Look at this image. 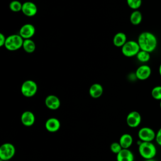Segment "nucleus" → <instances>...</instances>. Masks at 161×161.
I'll use <instances>...</instances> for the list:
<instances>
[{
  "label": "nucleus",
  "mask_w": 161,
  "mask_h": 161,
  "mask_svg": "<svg viewBox=\"0 0 161 161\" xmlns=\"http://www.w3.org/2000/svg\"><path fill=\"white\" fill-rule=\"evenodd\" d=\"M137 42L140 50L151 53L153 52L158 44V40L156 36L150 31H143L138 37Z\"/></svg>",
  "instance_id": "1"
},
{
  "label": "nucleus",
  "mask_w": 161,
  "mask_h": 161,
  "mask_svg": "<svg viewBox=\"0 0 161 161\" xmlns=\"http://www.w3.org/2000/svg\"><path fill=\"white\" fill-rule=\"evenodd\" d=\"M138 152L145 160L154 158L157 154V148L152 142H142L138 145Z\"/></svg>",
  "instance_id": "2"
},
{
  "label": "nucleus",
  "mask_w": 161,
  "mask_h": 161,
  "mask_svg": "<svg viewBox=\"0 0 161 161\" xmlns=\"http://www.w3.org/2000/svg\"><path fill=\"white\" fill-rule=\"evenodd\" d=\"M23 41L19 34H12L6 36L4 47L9 51H16L22 48Z\"/></svg>",
  "instance_id": "3"
},
{
  "label": "nucleus",
  "mask_w": 161,
  "mask_h": 161,
  "mask_svg": "<svg viewBox=\"0 0 161 161\" xmlns=\"http://www.w3.org/2000/svg\"><path fill=\"white\" fill-rule=\"evenodd\" d=\"M20 91L23 96L26 97H31L37 92V84L33 80H26L22 83Z\"/></svg>",
  "instance_id": "4"
},
{
  "label": "nucleus",
  "mask_w": 161,
  "mask_h": 161,
  "mask_svg": "<svg viewBox=\"0 0 161 161\" xmlns=\"http://www.w3.org/2000/svg\"><path fill=\"white\" fill-rule=\"evenodd\" d=\"M121 49L123 55L126 57L136 56L140 50L138 42L134 40L127 41Z\"/></svg>",
  "instance_id": "5"
},
{
  "label": "nucleus",
  "mask_w": 161,
  "mask_h": 161,
  "mask_svg": "<svg viewBox=\"0 0 161 161\" xmlns=\"http://www.w3.org/2000/svg\"><path fill=\"white\" fill-rule=\"evenodd\" d=\"M16 153V148L14 145L6 142L0 147V160H10Z\"/></svg>",
  "instance_id": "6"
},
{
  "label": "nucleus",
  "mask_w": 161,
  "mask_h": 161,
  "mask_svg": "<svg viewBox=\"0 0 161 161\" xmlns=\"http://www.w3.org/2000/svg\"><path fill=\"white\" fill-rule=\"evenodd\" d=\"M138 136L142 142H152L153 140H155L156 133L151 128L144 126L138 130Z\"/></svg>",
  "instance_id": "7"
},
{
  "label": "nucleus",
  "mask_w": 161,
  "mask_h": 161,
  "mask_svg": "<svg viewBox=\"0 0 161 161\" xmlns=\"http://www.w3.org/2000/svg\"><path fill=\"white\" fill-rule=\"evenodd\" d=\"M141 121V114L136 111H132L130 112L126 118V122L127 125L132 128L138 127L140 125Z\"/></svg>",
  "instance_id": "8"
},
{
  "label": "nucleus",
  "mask_w": 161,
  "mask_h": 161,
  "mask_svg": "<svg viewBox=\"0 0 161 161\" xmlns=\"http://www.w3.org/2000/svg\"><path fill=\"white\" fill-rule=\"evenodd\" d=\"M152 74V69L150 67L146 64H143L139 66L135 71V77L137 79L140 80H145L148 79Z\"/></svg>",
  "instance_id": "9"
},
{
  "label": "nucleus",
  "mask_w": 161,
  "mask_h": 161,
  "mask_svg": "<svg viewBox=\"0 0 161 161\" xmlns=\"http://www.w3.org/2000/svg\"><path fill=\"white\" fill-rule=\"evenodd\" d=\"M35 27L31 23H26L21 26L19 30V35L24 39H31L35 34Z\"/></svg>",
  "instance_id": "10"
},
{
  "label": "nucleus",
  "mask_w": 161,
  "mask_h": 161,
  "mask_svg": "<svg viewBox=\"0 0 161 161\" xmlns=\"http://www.w3.org/2000/svg\"><path fill=\"white\" fill-rule=\"evenodd\" d=\"M38 8L35 3L31 1H25L23 3L21 12L28 17H33L37 13Z\"/></svg>",
  "instance_id": "11"
},
{
  "label": "nucleus",
  "mask_w": 161,
  "mask_h": 161,
  "mask_svg": "<svg viewBox=\"0 0 161 161\" xmlns=\"http://www.w3.org/2000/svg\"><path fill=\"white\" fill-rule=\"evenodd\" d=\"M45 104L47 108L51 110L58 109L61 104L60 99L55 95H48L45 99Z\"/></svg>",
  "instance_id": "12"
},
{
  "label": "nucleus",
  "mask_w": 161,
  "mask_h": 161,
  "mask_svg": "<svg viewBox=\"0 0 161 161\" xmlns=\"http://www.w3.org/2000/svg\"><path fill=\"white\" fill-rule=\"evenodd\" d=\"M61 126L60 121L58 119L52 117L47 119L45 123V129L50 133H55L59 130Z\"/></svg>",
  "instance_id": "13"
},
{
  "label": "nucleus",
  "mask_w": 161,
  "mask_h": 161,
  "mask_svg": "<svg viewBox=\"0 0 161 161\" xmlns=\"http://www.w3.org/2000/svg\"><path fill=\"white\" fill-rule=\"evenodd\" d=\"M21 123L26 127L31 126L35 123V116L31 111H24L20 117Z\"/></svg>",
  "instance_id": "14"
},
{
  "label": "nucleus",
  "mask_w": 161,
  "mask_h": 161,
  "mask_svg": "<svg viewBox=\"0 0 161 161\" xmlns=\"http://www.w3.org/2000/svg\"><path fill=\"white\" fill-rule=\"evenodd\" d=\"M103 87L99 83L92 84L89 89V94L91 97L94 99H97L103 95Z\"/></svg>",
  "instance_id": "15"
},
{
  "label": "nucleus",
  "mask_w": 161,
  "mask_h": 161,
  "mask_svg": "<svg viewBox=\"0 0 161 161\" xmlns=\"http://www.w3.org/2000/svg\"><path fill=\"white\" fill-rule=\"evenodd\" d=\"M134 155L130 149L123 148L116 155V161H134Z\"/></svg>",
  "instance_id": "16"
},
{
  "label": "nucleus",
  "mask_w": 161,
  "mask_h": 161,
  "mask_svg": "<svg viewBox=\"0 0 161 161\" xmlns=\"http://www.w3.org/2000/svg\"><path fill=\"white\" fill-rule=\"evenodd\" d=\"M127 42L126 35L123 32L116 33L113 38V43L116 47H122Z\"/></svg>",
  "instance_id": "17"
},
{
  "label": "nucleus",
  "mask_w": 161,
  "mask_h": 161,
  "mask_svg": "<svg viewBox=\"0 0 161 161\" xmlns=\"http://www.w3.org/2000/svg\"><path fill=\"white\" fill-rule=\"evenodd\" d=\"M119 144L121 145L122 148L129 149V148L132 145L133 142V138L132 136L129 133H124L121 135L119 139Z\"/></svg>",
  "instance_id": "18"
},
{
  "label": "nucleus",
  "mask_w": 161,
  "mask_h": 161,
  "mask_svg": "<svg viewBox=\"0 0 161 161\" xmlns=\"http://www.w3.org/2000/svg\"><path fill=\"white\" fill-rule=\"evenodd\" d=\"M142 14L138 10H133L130 16V23L133 25H138L142 21Z\"/></svg>",
  "instance_id": "19"
},
{
  "label": "nucleus",
  "mask_w": 161,
  "mask_h": 161,
  "mask_svg": "<svg viewBox=\"0 0 161 161\" xmlns=\"http://www.w3.org/2000/svg\"><path fill=\"white\" fill-rule=\"evenodd\" d=\"M22 48L25 52L28 53H32L35 51L36 44L33 40L26 39L23 41Z\"/></svg>",
  "instance_id": "20"
},
{
  "label": "nucleus",
  "mask_w": 161,
  "mask_h": 161,
  "mask_svg": "<svg viewBox=\"0 0 161 161\" xmlns=\"http://www.w3.org/2000/svg\"><path fill=\"white\" fill-rule=\"evenodd\" d=\"M136 59L142 63H146L150 59V53L140 50L136 55Z\"/></svg>",
  "instance_id": "21"
},
{
  "label": "nucleus",
  "mask_w": 161,
  "mask_h": 161,
  "mask_svg": "<svg viewBox=\"0 0 161 161\" xmlns=\"http://www.w3.org/2000/svg\"><path fill=\"white\" fill-rule=\"evenodd\" d=\"M23 3L18 0H13L11 1L9 4V8L13 12H19L21 11Z\"/></svg>",
  "instance_id": "22"
},
{
  "label": "nucleus",
  "mask_w": 161,
  "mask_h": 161,
  "mask_svg": "<svg viewBox=\"0 0 161 161\" xmlns=\"http://www.w3.org/2000/svg\"><path fill=\"white\" fill-rule=\"evenodd\" d=\"M126 3L131 9L137 10L142 6V0H126Z\"/></svg>",
  "instance_id": "23"
},
{
  "label": "nucleus",
  "mask_w": 161,
  "mask_h": 161,
  "mask_svg": "<svg viewBox=\"0 0 161 161\" xmlns=\"http://www.w3.org/2000/svg\"><path fill=\"white\" fill-rule=\"evenodd\" d=\"M152 97L155 100H161V86H155L151 91Z\"/></svg>",
  "instance_id": "24"
},
{
  "label": "nucleus",
  "mask_w": 161,
  "mask_h": 161,
  "mask_svg": "<svg viewBox=\"0 0 161 161\" xmlns=\"http://www.w3.org/2000/svg\"><path fill=\"white\" fill-rule=\"evenodd\" d=\"M122 147L121 146V145L119 144V142H113L111 145H110V150L111 151V152H113V153L115 154H118L121 150H122Z\"/></svg>",
  "instance_id": "25"
},
{
  "label": "nucleus",
  "mask_w": 161,
  "mask_h": 161,
  "mask_svg": "<svg viewBox=\"0 0 161 161\" xmlns=\"http://www.w3.org/2000/svg\"><path fill=\"white\" fill-rule=\"evenodd\" d=\"M155 141L157 143V144L161 147V128L156 133Z\"/></svg>",
  "instance_id": "26"
},
{
  "label": "nucleus",
  "mask_w": 161,
  "mask_h": 161,
  "mask_svg": "<svg viewBox=\"0 0 161 161\" xmlns=\"http://www.w3.org/2000/svg\"><path fill=\"white\" fill-rule=\"evenodd\" d=\"M6 40V36L3 33H0V47H4Z\"/></svg>",
  "instance_id": "27"
},
{
  "label": "nucleus",
  "mask_w": 161,
  "mask_h": 161,
  "mask_svg": "<svg viewBox=\"0 0 161 161\" xmlns=\"http://www.w3.org/2000/svg\"><path fill=\"white\" fill-rule=\"evenodd\" d=\"M158 72H159V74H160V75L161 76V64H160V65H159V67H158Z\"/></svg>",
  "instance_id": "28"
},
{
  "label": "nucleus",
  "mask_w": 161,
  "mask_h": 161,
  "mask_svg": "<svg viewBox=\"0 0 161 161\" xmlns=\"http://www.w3.org/2000/svg\"><path fill=\"white\" fill-rule=\"evenodd\" d=\"M145 161H157V160L154 158H150V159H146Z\"/></svg>",
  "instance_id": "29"
},
{
  "label": "nucleus",
  "mask_w": 161,
  "mask_h": 161,
  "mask_svg": "<svg viewBox=\"0 0 161 161\" xmlns=\"http://www.w3.org/2000/svg\"><path fill=\"white\" fill-rule=\"evenodd\" d=\"M160 109H161V100L160 101Z\"/></svg>",
  "instance_id": "30"
},
{
  "label": "nucleus",
  "mask_w": 161,
  "mask_h": 161,
  "mask_svg": "<svg viewBox=\"0 0 161 161\" xmlns=\"http://www.w3.org/2000/svg\"><path fill=\"white\" fill-rule=\"evenodd\" d=\"M0 161H10V160H0Z\"/></svg>",
  "instance_id": "31"
}]
</instances>
